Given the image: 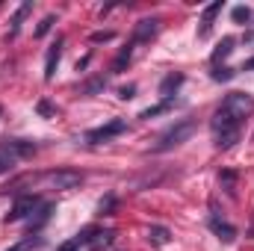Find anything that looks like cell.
Masks as SVG:
<instances>
[{
    "label": "cell",
    "mask_w": 254,
    "mask_h": 251,
    "mask_svg": "<svg viewBox=\"0 0 254 251\" xmlns=\"http://www.w3.org/2000/svg\"><path fill=\"white\" fill-rule=\"evenodd\" d=\"M252 27H254V24H252Z\"/></svg>",
    "instance_id": "d6a6232c"
},
{
    "label": "cell",
    "mask_w": 254,
    "mask_h": 251,
    "mask_svg": "<svg viewBox=\"0 0 254 251\" xmlns=\"http://www.w3.org/2000/svg\"><path fill=\"white\" fill-rule=\"evenodd\" d=\"M104 89H107V77H92V80H86V83L80 86L83 95H98V92H104Z\"/></svg>",
    "instance_id": "44dd1931"
},
{
    "label": "cell",
    "mask_w": 254,
    "mask_h": 251,
    "mask_svg": "<svg viewBox=\"0 0 254 251\" xmlns=\"http://www.w3.org/2000/svg\"><path fill=\"white\" fill-rule=\"evenodd\" d=\"M175 107V101H160V104H154V107H148V110H142L139 113V119H157V116H163V113H169Z\"/></svg>",
    "instance_id": "ffe728a7"
},
{
    "label": "cell",
    "mask_w": 254,
    "mask_h": 251,
    "mask_svg": "<svg viewBox=\"0 0 254 251\" xmlns=\"http://www.w3.org/2000/svg\"><path fill=\"white\" fill-rule=\"evenodd\" d=\"M15 163H18L15 157H9L6 151H0V175H6V172H9V169L15 166Z\"/></svg>",
    "instance_id": "83f0119b"
},
{
    "label": "cell",
    "mask_w": 254,
    "mask_h": 251,
    "mask_svg": "<svg viewBox=\"0 0 254 251\" xmlns=\"http://www.w3.org/2000/svg\"><path fill=\"white\" fill-rule=\"evenodd\" d=\"M45 189H57V192H65V189H74L83 184V175L80 172H71V169H54V172H45L36 178Z\"/></svg>",
    "instance_id": "3957f363"
},
{
    "label": "cell",
    "mask_w": 254,
    "mask_h": 251,
    "mask_svg": "<svg viewBox=\"0 0 254 251\" xmlns=\"http://www.w3.org/2000/svg\"><path fill=\"white\" fill-rule=\"evenodd\" d=\"M195 122L192 119H184V122H178V125H172L160 139H157V145H154V154H166V151H172V148H178V145H184L187 139H190L192 133H195Z\"/></svg>",
    "instance_id": "7a4b0ae2"
},
{
    "label": "cell",
    "mask_w": 254,
    "mask_h": 251,
    "mask_svg": "<svg viewBox=\"0 0 254 251\" xmlns=\"http://www.w3.org/2000/svg\"><path fill=\"white\" fill-rule=\"evenodd\" d=\"M243 42H246V45H254V27H252V30H246V33H243Z\"/></svg>",
    "instance_id": "4dcf8cb0"
},
{
    "label": "cell",
    "mask_w": 254,
    "mask_h": 251,
    "mask_svg": "<svg viewBox=\"0 0 254 251\" xmlns=\"http://www.w3.org/2000/svg\"><path fill=\"white\" fill-rule=\"evenodd\" d=\"M234 45H237V39H234V36H225V39L216 45V51H213L210 63H213V65H222V60H228V57L234 54Z\"/></svg>",
    "instance_id": "5bb4252c"
},
{
    "label": "cell",
    "mask_w": 254,
    "mask_h": 251,
    "mask_svg": "<svg viewBox=\"0 0 254 251\" xmlns=\"http://www.w3.org/2000/svg\"><path fill=\"white\" fill-rule=\"evenodd\" d=\"M210 130H213V145L222 148V151H228V148H234V145L240 142V122L231 119V116L222 113V110L213 113V119H210Z\"/></svg>",
    "instance_id": "6da1fadb"
},
{
    "label": "cell",
    "mask_w": 254,
    "mask_h": 251,
    "mask_svg": "<svg viewBox=\"0 0 254 251\" xmlns=\"http://www.w3.org/2000/svg\"><path fill=\"white\" fill-rule=\"evenodd\" d=\"M219 110L228 113L231 119H237V122L243 125L249 116H254V98L246 95V92H231V95H225V101H222Z\"/></svg>",
    "instance_id": "277c9868"
},
{
    "label": "cell",
    "mask_w": 254,
    "mask_h": 251,
    "mask_svg": "<svg viewBox=\"0 0 254 251\" xmlns=\"http://www.w3.org/2000/svg\"><path fill=\"white\" fill-rule=\"evenodd\" d=\"M45 246V237H39V234H30V237H24L21 243H15V246H9L6 251H36Z\"/></svg>",
    "instance_id": "e0dca14e"
},
{
    "label": "cell",
    "mask_w": 254,
    "mask_h": 251,
    "mask_svg": "<svg viewBox=\"0 0 254 251\" xmlns=\"http://www.w3.org/2000/svg\"><path fill=\"white\" fill-rule=\"evenodd\" d=\"M222 0H216V3H210L204 12H201V27H198V39H207L210 36V30H213V21H216V15L222 12Z\"/></svg>",
    "instance_id": "8fae6325"
},
{
    "label": "cell",
    "mask_w": 254,
    "mask_h": 251,
    "mask_svg": "<svg viewBox=\"0 0 254 251\" xmlns=\"http://www.w3.org/2000/svg\"><path fill=\"white\" fill-rule=\"evenodd\" d=\"M30 12H33V3H30V0H24V3L18 6V12L12 15V27H9V36H6V39H15V36H18V30H21L24 18H27Z\"/></svg>",
    "instance_id": "9a60e30c"
},
{
    "label": "cell",
    "mask_w": 254,
    "mask_h": 251,
    "mask_svg": "<svg viewBox=\"0 0 254 251\" xmlns=\"http://www.w3.org/2000/svg\"><path fill=\"white\" fill-rule=\"evenodd\" d=\"M219 184H222V189L228 195H237V172L234 169H222L219 172Z\"/></svg>",
    "instance_id": "ac0fdd59"
},
{
    "label": "cell",
    "mask_w": 254,
    "mask_h": 251,
    "mask_svg": "<svg viewBox=\"0 0 254 251\" xmlns=\"http://www.w3.org/2000/svg\"><path fill=\"white\" fill-rule=\"evenodd\" d=\"M42 204H45V201H39V195H21V198H15V204H12V210H9L6 222H21V219H30V216H33Z\"/></svg>",
    "instance_id": "8992f818"
},
{
    "label": "cell",
    "mask_w": 254,
    "mask_h": 251,
    "mask_svg": "<svg viewBox=\"0 0 254 251\" xmlns=\"http://www.w3.org/2000/svg\"><path fill=\"white\" fill-rule=\"evenodd\" d=\"M113 39H116L113 30H98V33H92V42H95V45H101V42H113Z\"/></svg>",
    "instance_id": "4316f807"
},
{
    "label": "cell",
    "mask_w": 254,
    "mask_h": 251,
    "mask_svg": "<svg viewBox=\"0 0 254 251\" xmlns=\"http://www.w3.org/2000/svg\"><path fill=\"white\" fill-rule=\"evenodd\" d=\"M160 18H142L136 27H133V36H130V42L133 45H145V42H151L157 33H160Z\"/></svg>",
    "instance_id": "52a82bcc"
},
{
    "label": "cell",
    "mask_w": 254,
    "mask_h": 251,
    "mask_svg": "<svg viewBox=\"0 0 254 251\" xmlns=\"http://www.w3.org/2000/svg\"><path fill=\"white\" fill-rule=\"evenodd\" d=\"M207 228H210V231H213V234H216V237L225 243V246H231V243L237 240V228H234V225H228L225 219H219V213H216V210L210 213V219H207Z\"/></svg>",
    "instance_id": "9c48e42d"
},
{
    "label": "cell",
    "mask_w": 254,
    "mask_h": 251,
    "mask_svg": "<svg viewBox=\"0 0 254 251\" xmlns=\"http://www.w3.org/2000/svg\"><path fill=\"white\" fill-rule=\"evenodd\" d=\"M54 24H57V15H45V18L39 21V27H36V39H42V36H48Z\"/></svg>",
    "instance_id": "d4e9b609"
},
{
    "label": "cell",
    "mask_w": 254,
    "mask_h": 251,
    "mask_svg": "<svg viewBox=\"0 0 254 251\" xmlns=\"http://www.w3.org/2000/svg\"><path fill=\"white\" fill-rule=\"evenodd\" d=\"M0 151H6V154L15 157V160H27V157L36 154V142H27V139H6V142H0Z\"/></svg>",
    "instance_id": "ba28073f"
},
{
    "label": "cell",
    "mask_w": 254,
    "mask_h": 251,
    "mask_svg": "<svg viewBox=\"0 0 254 251\" xmlns=\"http://www.w3.org/2000/svg\"><path fill=\"white\" fill-rule=\"evenodd\" d=\"M210 77H213L216 83H228V80H234V77H237V71H234V68H228V65H213Z\"/></svg>",
    "instance_id": "7402d4cb"
},
{
    "label": "cell",
    "mask_w": 254,
    "mask_h": 251,
    "mask_svg": "<svg viewBox=\"0 0 254 251\" xmlns=\"http://www.w3.org/2000/svg\"><path fill=\"white\" fill-rule=\"evenodd\" d=\"M133 48H136V45H133V42H127V48L116 57V63H113V74H122L127 65H130V60H133Z\"/></svg>",
    "instance_id": "d6986e66"
},
{
    "label": "cell",
    "mask_w": 254,
    "mask_h": 251,
    "mask_svg": "<svg viewBox=\"0 0 254 251\" xmlns=\"http://www.w3.org/2000/svg\"><path fill=\"white\" fill-rule=\"evenodd\" d=\"M36 110H39V116H42V119H54V113H57V110H54V104H51V101H45V98L39 101V107H36Z\"/></svg>",
    "instance_id": "484cf974"
},
{
    "label": "cell",
    "mask_w": 254,
    "mask_h": 251,
    "mask_svg": "<svg viewBox=\"0 0 254 251\" xmlns=\"http://www.w3.org/2000/svg\"><path fill=\"white\" fill-rule=\"evenodd\" d=\"M116 207H119V201H116V195L110 192V195H104V198L98 201V216H113Z\"/></svg>",
    "instance_id": "603a6c76"
},
{
    "label": "cell",
    "mask_w": 254,
    "mask_h": 251,
    "mask_svg": "<svg viewBox=\"0 0 254 251\" xmlns=\"http://www.w3.org/2000/svg\"><path fill=\"white\" fill-rule=\"evenodd\" d=\"M57 251H80V246H77L74 240H68V243H63V246H60Z\"/></svg>",
    "instance_id": "f546056e"
},
{
    "label": "cell",
    "mask_w": 254,
    "mask_h": 251,
    "mask_svg": "<svg viewBox=\"0 0 254 251\" xmlns=\"http://www.w3.org/2000/svg\"><path fill=\"white\" fill-rule=\"evenodd\" d=\"M63 45H65V39L57 36V42L48 48V57H45V80H48V83L57 77V65H60V60H63Z\"/></svg>",
    "instance_id": "30bf717a"
},
{
    "label": "cell",
    "mask_w": 254,
    "mask_h": 251,
    "mask_svg": "<svg viewBox=\"0 0 254 251\" xmlns=\"http://www.w3.org/2000/svg\"><path fill=\"white\" fill-rule=\"evenodd\" d=\"M184 80H187V77H184L181 71H178V74H166L163 83H160V98H163V101H175V92L184 86Z\"/></svg>",
    "instance_id": "7c38bea8"
},
{
    "label": "cell",
    "mask_w": 254,
    "mask_h": 251,
    "mask_svg": "<svg viewBox=\"0 0 254 251\" xmlns=\"http://www.w3.org/2000/svg\"><path fill=\"white\" fill-rule=\"evenodd\" d=\"M231 18H234L237 24H252V21H254V12L249 9V6H234Z\"/></svg>",
    "instance_id": "cb8c5ba5"
},
{
    "label": "cell",
    "mask_w": 254,
    "mask_h": 251,
    "mask_svg": "<svg viewBox=\"0 0 254 251\" xmlns=\"http://www.w3.org/2000/svg\"><path fill=\"white\" fill-rule=\"evenodd\" d=\"M127 130V122L125 119H113V122H107V125L95 127V130H86V145H104V142H110V139H116V136H122Z\"/></svg>",
    "instance_id": "5b68a950"
},
{
    "label": "cell",
    "mask_w": 254,
    "mask_h": 251,
    "mask_svg": "<svg viewBox=\"0 0 254 251\" xmlns=\"http://www.w3.org/2000/svg\"><path fill=\"white\" fill-rule=\"evenodd\" d=\"M133 95H136V86H122V89H119V98H122V101H130Z\"/></svg>",
    "instance_id": "f1b7e54d"
},
{
    "label": "cell",
    "mask_w": 254,
    "mask_h": 251,
    "mask_svg": "<svg viewBox=\"0 0 254 251\" xmlns=\"http://www.w3.org/2000/svg\"><path fill=\"white\" fill-rule=\"evenodd\" d=\"M240 71H254V57H252V60H246V63H243V68H240Z\"/></svg>",
    "instance_id": "1f68e13d"
},
{
    "label": "cell",
    "mask_w": 254,
    "mask_h": 251,
    "mask_svg": "<svg viewBox=\"0 0 254 251\" xmlns=\"http://www.w3.org/2000/svg\"><path fill=\"white\" fill-rule=\"evenodd\" d=\"M148 243L151 246H169L172 243V231L163 228V225H151L148 228Z\"/></svg>",
    "instance_id": "2e32d148"
},
{
    "label": "cell",
    "mask_w": 254,
    "mask_h": 251,
    "mask_svg": "<svg viewBox=\"0 0 254 251\" xmlns=\"http://www.w3.org/2000/svg\"><path fill=\"white\" fill-rule=\"evenodd\" d=\"M51 216H54V204H48V201H45V204L30 216V234H39V231L51 222Z\"/></svg>",
    "instance_id": "4fadbf2b"
}]
</instances>
